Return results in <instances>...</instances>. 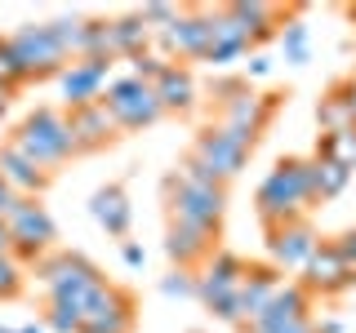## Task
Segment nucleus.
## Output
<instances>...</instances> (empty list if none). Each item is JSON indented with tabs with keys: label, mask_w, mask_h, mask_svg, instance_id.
Returning a JSON list of instances; mask_svg holds the SVG:
<instances>
[{
	"label": "nucleus",
	"mask_w": 356,
	"mask_h": 333,
	"mask_svg": "<svg viewBox=\"0 0 356 333\" xmlns=\"http://www.w3.org/2000/svg\"><path fill=\"white\" fill-rule=\"evenodd\" d=\"M348 18H352V22H356V5H352V9H348Z\"/></svg>",
	"instance_id": "8fccbe9b"
},
{
	"label": "nucleus",
	"mask_w": 356,
	"mask_h": 333,
	"mask_svg": "<svg viewBox=\"0 0 356 333\" xmlns=\"http://www.w3.org/2000/svg\"><path fill=\"white\" fill-rule=\"evenodd\" d=\"M22 289H27V271H22L14 258H0V302L22 298Z\"/></svg>",
	"instance_id": "473e14b6"
},
{
	"label": "nucleus",
	"mask_w": 356,
	"mask_h": 333,
	"mask_svg": "<svg viewBox=\"0 0 356 333\" xmlns=\"http://www.w3.org/2000/svg\"><path fill=\"white\" fill-rule=\"evenodd\" d=\"M9 142L27 155L31 164H40L44 173H58L67 160H76V142L67 129L63 107H36L18 120V129L9 133Z\"/></svg>",
	"instance_id": "7ed1b4c3"
},
{
	"label": "nucleus",
	"mask_w": 356,
	"mask_h": 333,
	"mask_svg": "<svg viewBox=\"0 0 356 333\" xmlns=\"http://www.w3.org/2000/svg\"><path fill=\"white\" fill-rule=\"evenodd\" d=\"M67 116V129H72V142H76V155H98L107 147H116L125 133L116 129V120L107 116L103 103H85V107H72L63 111Z\"/></svg>",
	"instance_id": "ddd939ff"
},
{
	"label": "nucleus",
	"mask_w": 356,
	"mask_h": 333,
	"mask_svg": "<svg viewBox=\"0 0 356 333\" xmlns=\"http://www.w3.org/2000/svg\"><path fill=\"white\" fill-rule=\"evenodd\" d=\"M348 182H352V173L343 169V164L316 160V155H312V209L325 205V200H339L343 191H348Z\"/></svg>",
	"instance_id": "a878e982"
},
{
	"label": "nucleus",
	"mask_w": 356,
	"mask_h": 333,
	"mask_svg": "<svg viewBox=\"0 0 356 333\" xmlns=\"http://www.w3.org/2000/svg\"><path fill=\"white\" fill-rule=\"evenodd\" d=\"M241 275H245V258L218 244V249L205 258V266L196 271V302L205 307V302H214V298H222V293H236Z\"/></svg>",
	"instance_id": "f3484780"
},
{
	"label": "nucleus",
	"mask_w": 356,
	"mask_h": 333,
	"mask_svg": "<svg viewBox=\"0 0 356 333\" xmlns=\"http://www.w3.org/2000/svg\"><path fill=\"white\" fill-rule=\"evenodd\" d=\"M5 222H9V236H14V253H9V258L18 266H31L40 253L58 249V222L49 218V209H44L40 200L18 196L14 209L5 214Z\"/></svg>",
	"instance_id": "0eeeda50"
},
{
	"label": "nucleus",
	"mask_w": 356,
	"mask_h": 333,
	"mask_svg": "<svg viewBox=\"0 0 356 333\" xmlns=\"http://www.w3.org/2000/svg\"><path fill=\"white\" fill-rule=\"evenodd\" d=\"M89 218L107 231L111 240H129V227H134V205H129V191L125 182H103L94 196H89Z\"/></svg>",
	"instance_id": "6ab92c4d"
},
{
	"label": "nucleus",
	"mask_w": 356,
	"mask_h": 333,
	"mask_svg": "<svg viewBox=\"0 0 356 333\" xmlns=\"http://www.w3.org/2000/svg\"><path fill=\"white\" fill-rule=\"evenodd\" d=\"M81 14H63V18H54V22H44V27H49V36L58 40V49L67 53V58L76 62V44H81Z\"/></svg>",
	"instance_id": "7c9ffc66"
},
{
	"label": "nucleus",
	"mask_w": 356,
	"mask_h": 333,
	"mask_svg": "<svg viewBox=\"0 0 356 333\" xmlns=\"http://www.w3.org/2000/svg\"><path fill=\"white\" fill-rule=\"evenodd\" d=\"M111 80V58H76L63 67L58 76V89H63V111L72 107H85V103H98L103 89Z\"/></svg>",
	"instance_id": "4468645a"
},
{
	"label": "nucleus",
	"mask_w": 356,
	"mask_h": 333,
	"mask_svg": "<svg viewBox=\"0 0 356 333\" xmlns=\"http://www.w3.org/2000/svg\"><path fill=\"white\" fill-rule=\"evenodd\" d=\"M0 178L14 187V196H27V200H40L54 187V173H44L40 164H31L14 142H0Z\"/></svg>",
	"instance_id": "412c9836"
},
{
	"label": "nucleus",
	"mask_w": 356,
	"mask_h": 333,
	"mask_svg": "<svg viewBox=\"0 0 356 333\" xmlns=\"http://www.w3.org/2000/svg\"><path fill=\"white\" fill-rule=\"evenodd\" d=\"M120 262H125L129 271H143V266H147V249H143V240H120Z\"/></svg>",
	"instance_id": "58836bf2"
},
{
	"label": "nucleus",
	"mask_w": 356,
	"mask_h": 333,
	"mask_svg": "<svg viewBox=\"0 0 356 333\" xmlns=\"http://www.w3.org/2000/svg\"><path fill=\"white\" fill-rule=\"evenodd\" d=\"M31 275L40 280V289H44L49 302H63V307H76V311H85V302L107 284L103 266L89 262L85 253H76V249L40 253V258L31 262Z\"/></svg>",
	"instance_id": "f03ea898"
},
{
	"label": "nucleus",
	"mask_w": 356,
	"mask_h": 333,
	"mask_svg": "<svg viewBox=\"0 0 356 333\" xmlns=\"http://www.w3.org/2000/svg\"><path fill=\"white\" fill-rule=\"evenodd\" d=\"M0 333H18V325H0Z\"/></svg>",
	"instance_id": "09e8293b"
},
{
	"label": "nucleus",
	"mask_w": 356,
	"mask_h": 333,
	"mask_svg": "<svg viewBox=\"0 0 356 333\" xmlns=\"http://www.w3.org/2000/svg\"><path fill=\"white\" fill-rule=\"evenodd\" d=\"M250 40H245V31L232 22V14L222 5H214V44H209V53H205V62L214 67V71H227L236 58H250Z\"/></svg>",
	"instance_id": "5701e85b"
},
{
	"label": "nucleus",
	"mask_w": 356,
	"mask_h": 333,
	"mask_svg": "<svg viewBox=\"0 0 356 333\" xmlns=\"http://www.w3.org/2000/svg\"><path fill=\"white\" fill-rule=\"evenodd\" d=\"M272 71V58H267V53H250V62H245V80H263V76Z\"/></svg>",
	"instance_id": "ea45409f"
},
{
	"label": "nucleus",
	"mask_w": 356,
	"mask_h": 333,
	"mask_svg": "<svg viewBox=\"0 0 356 333\" xmlns=\"http://www.w3.org/2000/svg\"><path fill=\"white\" fill-rule=\"evenodd\" d=\"M14 253V236H9V222L0 218V258H9Z\"/></svg>",
	"instance_id": "a18cd8bd"
},
{
	"label": "nucleus",
	"mask_w": 356,
	"mask_h": 333,
	"mask_svg": "<svg viewBox=\"0 0 356 333\" xmlns=\"http://www.w3.org/2000/svg\"><path fill=\"white\" fill-rule=\"evenodd\" d=\"M245 89H250V80H245V76H227V71H218L214 80H209V98H214V103L222 107V103H232L236 94H245Z\"/></svg>",
	"instance_id": "c9c22d12"
},
{
	"label": "nucleus",
	"mask_w": 356,
	"mask_h": 333,
	"mask_svg": "<svg viewBox=\"0 0 356 333\" xmlns=\"http://www.w3.org/2000/svg\"><path fill=\"white\" fill-rule=\"evenodd\" d=\"M298 284H303L312 298H343V293H352V289H356V275L343 266L334 240L321 236L316 249H312V258L303 262V271H298Z\"/></svg>",
	"instance_id": "9b49d317"
},
{
	"label": "nucleus",
	"mask_w": 356,
	"mask_h": 333,
	"mask_svg": "<svg viewBox=\"0 0 356 333\" xmlns=\"http://www.w3.org/2000/svg\"><path fill=\"white\" fill-rule=\"evenodd\" d=\"M316 129L321 133H348V129H356V116H352L348 98H343L339 80H334L325 94H321V103H316Z\"/></svg>",
	"instance_id": "393cba45"
},
{
	"label": "nucleus",
	"mask_w": 356,
	"mask_h": 333,
	"mask_svg": "<svg viewBox=\"0 0 356 333\" xmlns=\"http://www.w3.org/2000/svg\"><path fill=\"white\" fill-rule=\"evenodd\" d=\"M76 58H111V18H85L81 22V44H76Z\"/></svg>",
	"instance_id": "cd10ccee"
},
{
	"label": "nucleus",
	"mask_w": 356,
	"mask_h": 333,
	"mask_svg": "<svg viewBox=\"0 0 356 333\" xmlns=\"http://www.w3.org/2000/svg\"><path fill=\"white\" fill-rule=\"evenodd\" d=\"M98 103L107 107V116L116 120L120 133H143L165 116L161 103H156V94H152V85L134 80V76H111Z\"/></svg>",
	"instance_id": "6e6552de"
},
{
	"label": "nucleus",
	"mask_w": 356,
	"mask_h": 333,
	"mask_svg": "<svg viewBox=\"0 0 356 333\" xmlns=\"http://www.w3.org/2000/svg\"><path fill=\"white\" fill-rule=\"evenodd\" d=\"M339 89H343V98H348V107H352V116H356V71L339 76Z\"/></svg>",
	"instance_id": "79ce46f5"
},
{
	"label": "nucleus",
	"mask_w": 356,
	"mask_h": 333,
	"mask_svg": "<svg viewBox=\"0 0 356 333\" xmlns=\"http://www.w3.org/2000/svg\"><path fill=\"white\" fill-rule=\"evenodd\" d=\"M138 18L147 22V27H152V36H156V31H165V27H170V22L178 18V5H165V0H152V5H143V9H138Z\"/></svg>",
	"instance_id": "e433bc0d"
},
{
	"label": "nucleus",
	"mask_w": 356,
	"mask_h": 333,
	"mask_svg": "<svg viewBox=\"0 0 356 333\" xmlns=\"http://www.w3.org/2000/svg\"><path fill=\"white\" fill-rule=\"evenodd\" d=\"M14 200H18V196H14V187H9L5 178H0V218H5L9 209H14Z\"/></svg>",
	"instance_id": "c03bdc74"
},
{
	"label": "nucleus",
	"mask_w": 356,
	"mask_h": 333,
	"mask_svg": "<svg viewBox=\"0 0 356 333\" xmlns=\"http://www.w3.org/2000/svg\"><path fill=\"white\" fill-rule=\"evenodd\" d=\"M334 240V249H339V258H343V266L356 275V227H348V231H339V236H330Z\"/></svg>",
	"instance_id": "4c0bfd02"
},
{
	"label": "nucleus",
	"mask_w": 356,
	"mask_h": 333,
	"mask_svg": "<svg viewBox=\"0 0 356 333\" xmlns=\"http://www.w3.org/2000/svg\"><path fill=\"white\" fill-rule=\"evenodd\" d=\"M289 103V89L281 94V89H245V94H236L232 103H222L218 107V125L232 133V138L241 142V147H259L263 142V133L272 129V120L281 116V107Z\"/></svg>",
	"instance_id": "39448f33"
},
{
	"label": "nucleus",
	"mask_w": 356,
	"mask_h": 333,
	"mask_svg": "<svg viewBox=\"0 0 356 333\" xmlns=\"http://www.w3.org/2000/svg\"><path fill=\"white\" fill-rule=\"evenodd\" d=\"M18 333H44L40 320H27V325H18Z\"/></svg>",
	"instance_id": "49530a36"
},
{
	"label": "nucleus",
	"mask_w": 356,
	"mask_h": 333,
	"mask_svg": "<svg viewBox=\"0 0 356 333\" xmlns=\"http://www.w3.org/2000/svg\"><path fill=\"white\" fill-rule=\"evenodd\" d=\"M161 289L165 298H192L196 302V271H178V266H170V275H161Z\"/></svg>",
	"instance_id": "72a5a7b5"
},
{
	"label": "nucleus",
	"mask_w": 356,
	"mask_h": 333,
	"mask_svg": "<svg viewBox=\"0 0 356 333\" xmlns=\"http://www.w3.org/2000/svg\"><path fill=\"white\" fill-rule=\"evenodd\" d=\"M125 62H129V76H134V80H143V85H152L156 76L165 71V58H161L156 49H147V53H134V58H125Z\"/></svg>",
	"instance_id": "f704fd0d"
},
{
	"label": "nucleus",
	"mask_w": 356,
	"mask_h": 333,
	"mask_svg": "<svg viewBox=\"0 0 356 333\" xmlns=\"http://www.w3.org/2000/svg\"><path fill=\"white\" fill-rule=\"evenodd\" d=\"M272 333H316V316H307V320H294V325H285V329H272Z\"/></svg>",
	"instance_id": "37998d69"
},
{
	"label": "nucleus",
	"mask_w": 356,
	"mask_h": 333,
	"mask_svg": "<svg viewBox=\"0 0 356 333\" xmlns=\"http://www.w3.org/2000/svg\"><path fill=\"white\" fill-rule=\"evenodd\" d=\"M9 44H14L22 71H27V85H40V80H58L63 67L72 62L67 53L58 49V40L49 36L44 22H22L18 31H9Z\"/></svg>",
	"instance_id": "1a4fd4ad"
},
{
	"label": "nucleus",
	"mask_w": 356,
	"mask_h": 333,
	"mask_svg": "<svg viewBox=\"0 0 356 333\" xmlns=\"http://www.w3.org/2000/svg\"><path fill=\"white\" fill-rule=\"evenodd\" d=\"M44 333H81L85 329V316L76 307H63V302H49V311H44Z\"/></svg>",
	"instance_id": "2f4dec72"
},
{
	"label": "nucleus",
	"mask_w": 356,
	"mask_h": 333,
	"mask_svg": "<svg viewBox=\"0 0 356 333\" xmlns=\"http://www.w3.org/2000/svg\"><path fill=\"white\" fill-rule=\"evenodd\" d=\"M5 111H9V94H0V116H5Z\"/></svg>",
	"instance_id": "de8ad7c7"
},
{
	"label": "nucleus",
	"mask_w": 356,
	"mask_h": 333,
	"mask_svg": "<svg viewBox=\"0 0 356 333\" xmlns=\"http://www.w3.org/2000/svg\"><path fill=\"white\" fill-rule=\"evenodd\" d=\"M192 155L200 164H209L214 169L218 182H232V178H241V169L250 164V147H241L236 138H232L222 125H205V129H196V138H192Z\"/></svg>",
	"instance_id": "f8f14e48"
},
{
	"label": "nucleus",
	"mask_w": 356,
	"mask_h": 333,
	"mask_svg": "<svg viewBox=\"0 0 356 333\" xmlns=\"http://www.w3.org/2000/svg\"><path fill=\"white\" fill-rule=\"evenodd\" d=\"M285 284V275L276 271L272 262H245V275H241V289H236V298H241V316H245V325H250L259 311L272 302V293Z\"/></svg>",
	"instance_id": "4be33fe9"
},
{
	"label": "nucleus",
	"mask_w": 356,
	"mask_h": 333,
	"mask_svg": "<svg viewBox=\"0 0 356 333\" xmlns=\"http://www.w3.org/2000/svg\"><path fill=\"white\" fill-rule=\"evenodd\" d=\"M161 205L165 222H183V227L222 236V218H227V187H187L174 173L161 178Z\"/></svg>",
	"instance_id": "20e7f679"
},
{
	"label": "nucleus",
	"mask_w": 356,
	"mask_h": 333,
	"mask_svg": "<svg viewBox=\"0 0 356 333\" xmlns=\"http://www.w3.org/2000/svg\"><path fill=\"white\" fill-rule=\"evenodd\" d=\"M254 214L263 231L298 214H312V155H281L254 191Z\"/></svg>",
	"instance_id": "f257e3e1"
},
{
	"label": "nucleus",
	"mask_w": 356,
	"mask_h": 333,
	"mask_svg": "<svg viewBox=\"0 0 356 333\" xmlns=\"http://www.w3.org/2000/svg\"><path fill=\"white\" fill-rule=\"evenodd\" d=\"M152 49V27L138 18V9L111 18V53L116 58H134V53H147Z\"/></svg>",
	"instance_id": "b1692460"
},
{
	"label": "nucleus",
	"mask_w": 356,
	"mask_h": 333,
	"mask_svg": "<svg viewBox=\"0 0 356 333\" xmlns=\"http://www.w3.org/2000/svg\"><path fill=\"white\" fill-rule=\"evenodd\" d=\"M316 160H334V164H343L348 173H356V129L348 133H316Z\"/></svg>",
	"instance_id": "c85d7f7f"
},
{
	"label": "nucleus",
	"mask_w": 356,
	"mask_h": 333,
	"mask_svg": "<svg viewBox=\"0 0 356 333\" xmlns=\"http://www.w3.org/2000/svg\"><path fill=\"white\" fill-rule=\"evenodd\" d=\"M222 236H209V231L183 227V222H165V258H170L178 271H200L205 258L218 249Z\"/></svg>",
	"instance_id": "a211bd4d"
},
{
	"label": "nucleus",
	"mask_w": 356,
	"mask_h": 333,
	"mask_svg": "<svg viewBox=\"0 0 356 333\" xmlns=\"http://www.w3.org/2000/svg\"><path fill=\"white\" fill-rule=\"evenodd\" d=\"M170 173L178 178V182H187V187H227V182H218L214 169H209V164H200L192 151H187V155H178V164H174Z\"/></svg>",
	"instance_id": "c756f323"
},
{
	"label": "nucleus",
	"mask_w": 356,
	"mask_h": 333,
	"mask_svg": "<svg viewBox=\"0 0 356 333\" xmlns=\"http://www.w3.org/2000/svg\"><path fill=\"white\" fill-rule=\"evenodd\" d=\"M209 44H214V5H187L178 9V18L165 31L152 36V49L161 53L165 62H205Z\"/></svg>",
	"instance_id": "423d86ee"
},
{
	"label": "nucleus",
	"mask_w": 356,
	"mask_h": 333,
	"mask_svg": "<svg viewBox=\"0 0 356 333\" xmlns=\"http://www.w3.org/2000/svg\"><path fill=\"white\" fill-rule=\"evenodd\" d=\"M152 94L165 116H192L196 111V76L187 62H165V71L152 80Z\"/></svg>",
	"instance_id": "aec40b11"
},
{
	"label": "nucleus",
	"mask_w": 356,
	"mask_h": 333,
	"mask_svg": "<svg viewBox=\"0 0 356 333\" xmlns=\"http://www.w3.org/2000/svg\"><path fill=\"white\" fill-rule=\"evenodd\" d=\"M263 240H267V262L285 275V271H303V262L312 258L321 231H316V222H312V214H298V218H289V222L267 227Z\"/></svg>",
	"instance_id": "9d476101"
},
{
	"label": "nucleus",
	"mask_w": 356,
	"mask_h": 333,
	"mask_svg": "<svg viewBox=\"0 0 356 333\" xmlns=\"http://www.w3.org/2000/svg\"><path fill=\"white\" fill-rule=\"evenodd\" d=\"M312 311H316V298H312L298 280H285V284L272 293V302H267L259 316L245 325V333H272V329H285V325H294V320H307Z\"/></svg>",
	"instance_id": "2eb2a0df"
},
{
	"label": "nucleus",
	"mask_w": 356,
	"mask_h": 333,
	"mask_svg": "<svg viewBox=\"0 0 356 333\" xmlns=\"http://www.w3.org/2000/svg\"><path fill=\"white\" fill-rule=\"evenodd\" d=\"M316 333H348V320H343V316H321Z\"/></svg>",
	"instance_id": "a19ab883"
},
{
	"label": "nucleus",
	"mask_w": 356,
	"mask_h": 333,
	"mask_svg": "<svg viewBox=\"0 0 356 333\" xmlns=\"http://www.w3.org/2000/svg\"><path fill=\"white\" fill-rule=\"evenodd\" d=\"M298 14H303V9H294V14L285 18L281 36H276V40H281V49H285V62H289V67H303V62L312 58V27H307Z\"/></svg>",
	"instance_id": "bb28decb"
},
{
	"label": "nucleus",
	"mask_w": 356,
	"mask_h": 333,
	"mask_svg": "<svg viewBox=\"0 0 356 333\" xmlns=\"http://www.w3.org/2000/svg\"><path fill=\"white\" fill-rule=\"evenodd\" d=\"M232 14V22L245 31V40H250V49H263L267 40H276L281 36V27H285V18L294 14L298 5H289V9H281V5H263V0H236V5H222Z\"/></svg>",
	"instance_id": "dca6fc26"
}]
</instances>
